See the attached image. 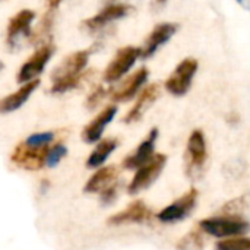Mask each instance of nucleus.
Listing matches in <instances>:
<instances>
[{
  "mask_svg": "<svg viewBox=\"0 0 250 250\" xmlns=\"http://www.w3.org/2000/svg\"><path fill=\"white\" fill-rule=\"evenodd\" d=\"M148 76H149V70L146 67L138 69L135 73L127 76L120 85L110 89V98L114 103H126V101L132 100L146 83Z\"/></svg>",
  "mask_w": 250,
  "mask_h": 250,
  "instance_id": "9",
  "label": "nucleus"
},
{
  "mask_svg": "<svg viewBox=\"0 0 250 250\" xmlns=\"http://www.w3.org/2000/svg\"><path fill=\"white\" fill-rule=\"evenodd\" d=\"M199 229L209 236L218 239H227L234 236H243L245 233H248L249 223L242 217L220 215V217H211L199 221Z\"/></svg>",
  "mask_w": 250,
  "mask_h": 250,
  "instance_id": "3",
  "label": "nucleus"
},
{
  "mask_svg": "<svg viewBox=\"0 0 250 250\" xmlns=\"http://www.w3.org/2000/svg\"><path fill=\"white\" fill-rule=\"evenodd\" d=\"M198 67H199V63L193 57H188V59L182 60L176 66L173 73L166 79V82H164L166 89L174 97L186 95L192 86V81L198 72Z\"/></svg>",
  "mask_w": 250,
  "mask_h": 250,
  "instance_id": "4",
  "label": "nucleus"
},
{
  "mask_svg": "<svg viewBox=\"0 0 250 250\" xmlns=\"http://www.w3.org/2000/svg\"><path fill=\"white\" fill-rule=\"evenodd\" d=\"M139 54H141L139 47L126 45V47L120 48L116 53L114 59L107 64L104 75H103L104 81L110 82V83L120 81L132 69V66L136 63V60L139 59Z\"/></svg>",
  "mask_w": 250,
  "mask_h": 250,
  "instance_id": "6",
  "label": "nucleus"
},
{
  "mask_svg": "<svg viewBox=\"0 0 250 250\" xmlns=\"http://www.w3.org/2000/svg\"><path fill=\"white\" fill-rule=\"evenodd\" d=\"M67 154V148L64 144L59 142L56 145H53L51 148L47 149V154H45V166L50 167V168H54L60 164V161L66 157Z\"/></svg>",
  "mask_w": 250,
  "mask_h": 250,
  "instance_id": "24",
  "label": "nucleus"
},
{
  "mask_svg": "<svg viewBox=\"0 0 250 250\" xmlns=\"http://www.w3.org/2000/svg\"><path fill=\"white\" fill-rule=\"evenodd\" d=\"M105 94H107V91L103 88V85H97V86L89 92V95L86 97L85 107H86L88 110H95V108L101 104V101L104 100Z\"/></svg>",
  "mask_w": 250,
  "mask_h": 250,
  "instance_id": "27",
  "label": "nucleus"
},
{
  "mask_svg": "<svg viewBox=\"0 0 250 250\" xmlns=\"http://www.w3.org/2000/svg\"><path fill=\"white\" fill-rule=\"evenodd\" d=\"M119 196V185L114 182L113 185H110L107 189H104L101 193H100V199L103 202V205H110L113 204Z\"/></svg>",
  "mask_w": 250,
  "mask_h": 250,
  "instance_id": "28",
  "label": "nucleus"
},
{
  "mask_svg": "<svg viewBox=\"0 0 250 250\" xmlns=\"http://www.w3.org/2000/svg\"><path fill=\"white\" fill-rule=\"evenodd\" d=\"M157 139H158V129L152 127L149 130L148 136L139 144L136 151L126 157V160L123 161V167L126 170H135V168H139L142 164H145L148 160H151V157L154 155V151H155Z\"/></svg>",
  "mask_w": 250,
  "mask_h": 250,
  "instance_id": "17",
  "label": "nucleus"
},
{
  "mask_svg": "<svg viewBox=\"0 0 250 250\" xmlns=\"http://www.w3.org/2000/svg\"><path fill=\"white\" fill-rule=\"evenodd\" d=\"M248 209V196H240L237 199L230 201L221 208L223 215H233V217H240L243 212Z\"/></svg>",
  "mask_w": 250,
  "mask_h": 250,
  "instance_id": "25",
  "label": "nucleus"
},
{
  "mask_svg": "<svg viewBox=\"0 0 250 250\" xmlns=\"http://www.w3.org/2000/svg\"><path fill=\"white\" fill-rule=\"evenodd\" d=\"M91 50H78L66 56L51 72L50 78L53 85L50 88L51 94H64L76 88L85 78L83 70L86 69Z\"/></svg>",
  "mask_w": 250,
  "mask_h": 250,
  "instance_id": "1",
  "label": "nucleus"
},
{
  "mask_svg": "<svg viewBox=\"0 0 250 250\" xmlns=\"http://www.w3.org/2000/svg\"><path fill=\"white\" fill-rule=\"evenodd\" d=\"M130 10H132V7L129 4H125V3H110L101 12H98L97 15L85 19L82 22V28L85 31H88V32L100 31L101 28H104L110 22L125 18Z\"/></svg>",
  "mask_w": 250,
  "mask_h": 250,
  "instance_id": "11",
  "label": "nucleus"
},
{
  "mask_svg": "<svg viewBox=\"0 0 250 250\" xmlns=\"http://www.w3.org/2000/svg\"><path fill=\"white\" fill-rule=\"evenodd\" d=\"M116 114H117V105H114V104L107 105L103 111L98 113V116H95L91 120L89 125H86L82 129V133H81L82 141L86 144H97L101 139L107 125H110L113 122Z\"/></svg>",
  "mask_w": 250,
  "mask_h": 250,
  "instance_id": "15",
  "label": "nucleus"
},
{
  "mask_svg": "<svg viewBox=\"0 0 250 250\" xmlns=\"http://www.w3.org/2000/svg\"><path fill=\"white\" fill-rule=\"evenodd\" d=\"M54 53V45L51 42H45L38 45V48L34 51V54L21 66L18 73V82L26 83L32 79H37L40 73H42L45 64L51 59Z\"/></svg>",
  "mask_w": 250,
  "mask_h": 250,
  "instance_id": "7",
  "label": "nucleus"
},
{
  "mask_svg": "<svg viewBox=\"0 0 250 250\" xmlns=\"http://www.w3.org/2000/svg\"><path fill=\"white\" fill-rule=\"evenodd\" d=\"M35 19V12L31 9H22L10 18L6 28V42L9 47H15L21 37L28 38L31 32V23Z\"/></svg>",
  "mask_w": 250,
  "mask_h": 250,
  "instance_id": "13",
  "label": "nucleus"
},
{
  "mask_svg": "<svg viewBox=\"0 0 250 250\" xmlns=\"http://www.w3.org/2000/svg\"><path fill=\"white\" fill-rule=\"evenodd\" d=\"M117 176H119L117 166L111 164V166L100 167L86 182L83 192L85 193H101L104 189H107L110 185H113L116 182Z\"/></svg>",
  "mask_w": 250,
  "mask_h": 250,
  "instance_id": "19",
  "label": "nucleus"
},
{
  "mask_svg": "<svg viewBox=\"0 0 250 250\" xmlns=\"http://www.w3.org/2000/svg\"><path fill=\"white\" fill-rule=\"evenodd\" d=\"M54 139V133L53 132H38V133H32L31 136H28L23 144L29 148H44L48 146V144Z\"/></svg>",
  "mask_w": 250,
  "mask_h": 250,
  "instance_id": "26",
  "label": "nucleus"
},
{
  "mask_svg": "<svg viewBox=\"0 0 250 250\" xmlns=\"http://www.w3.org/2000/svg\"><path fill=\"white\" fill-rule=\"evenodd\" d=\"M215 250H250V240L246 236L223 239L215 245Z\"/></svg>",
  "mask_w": 250,
  "mask_h": 250,
  "instance_id": "23",
  "label": "nucleus"
},
{
  "mask_svg": "<svg viewBox=\"0 0 250 250\" xmlns=\"http://www.w3.org/2000/svg\"><path fill=\"white\" fill-rule=\"evenodd\" d=\"M177 28L179 26L176 23H173V22H164V23L157 25L149 32L145 44L139 48L141 50L139 57L141 59H149V57H152L163 44H166L167 41L171 40V37L176 34Z\"/></svg>",
  "mask_w": 250,
  "mask_h": 250,
  "instance_id": "14",
  "label": "nucleus"
},
{
  "mask_svg": "<svg viewBox=\"0 0 250 250\" xmlns=\"http://www.w3.org/2000/svg\"><path fill=\"white\" fill-rule=\"evenodd\" d=\"M3 67H4V64H3V62H0V70H1Z\"/></svg>",
  "mask_w": 250,
  "mask_h": 250,
  "instance_id": "31",
  "label": "nucleus"
},
{
  "mask_svg": "<svg viewBox=\"0 0 250 250\" xmlns=\"http://www.w3.org/2000/svg\"><path fill=\"white\" fill-rule=\"evenodd\" d=\"M158 97H160V85L158 83H149V85H146L141 91V94H139L136 103L133 104V107L126 113L123 122L127 123V125L139 122L142 119V116L145 114V111L157 101Z\"/></svg>",
  "mask_w": 250,
  "mask_h": 250,
  "instance_id": "16",
  "label": "nucleus"
},
{
  "mask_svg": "<svg viewBox=\"0 0 250 250\" xmlns=\"http://www.w3.org/2000/svg\"><path fill=\"white\" fill-rule=\"evenodd\" d=\"M54 12L56 10H47L44 13V16L41 18V22L38 23V26L35 29H31L29 35H28V41L32 45H41L45 42H50L48 38L51 35V29H53V22H54Z\"/></svg>",
  "mask_w": 250,
  "mask_h": 250,
  "instance_id": "21",
  "label": "nucleus"
},
{
  "mask_svg": "<svg viewBox=\"0 0 250 250\" xmlns=\"http://www.w3.org/2000/svg\"><path fill=\"white\" fill-rule=\"evenodd\" d=\"M167 164V157L164 154H155L148 160L145 164H142L136 174L133 176L132 182L127 186V193L129 195H136L141 190L149 188L163 173L164 167Z\"/></svg>",
  "mask_w": 250,
  "mask_h": 250,
  "instance_id": "5",
  "label": "nucleus"
},
{
  "mask_svg": "<svg viewBox=\"0 0 250 250\" xmlns=\"http://www.w3.org/2000/svg\"><path fill=\"white\" fill-rule=\"evenodd\" d=\"M152 218V211L145 205L144 201H135L129 204L123 211L111 215L107 220L110 226H123V224H145Z\"/></svg>",
  "mask_w": 250,
  "mask_h": 250,
  "instance_id": "12",
  "label": "nucleus"
},
{
  "mask_svg": "<svg viewBox=\"0 0 250 250\" xmlns=\"http://www.w3.org/2000/svg\"><path fill=\"white\" fill-rule=\"evenodd\" d=\"M40 81L38 79H32L26 83H23L18 91L0 98V114H6V113H12L18 108H21L28 98L32 95V92L38 88Z\"/></svg>",
  "mask_w": 250,
  "mask_h": 250,
  "instance_id": "18",
  "label": "nucleus"
},
{
  "mask_svg": "<svg viewBox=\"0 0 250 250\" xmlns=\"http://www.w3.org/2000/svg\"><path fill=\"white\" fill-rule=\"evenodd\" d=\"M48 146L29 148L23 142L18 144L10 155V161L23 170H40L45 166V154Z\"/></svg>",
  "mask_w": 250,
  "mask_h": 250,
  "instance_id": "10",
  "label": "nucleus"
},
{
  "mask_svg": "<svg viewBox=\"0 0 250 250\" xmlns=\"http://www.w3.org/2000/svg\"><path fill=\"white\" fill-rule=\"evenodd\" d=\"M167 1L168 0H151V4H152L154 9H161V7H164L167 4Z\"/></svg>",
  "mask_w": 250,
  "mask_h": 250,
  "instance_id": "30",
  "label": "nucleus"
},
{
  "mask_svg": "<svg viewBox=\"0 0 250 250\" xmlns=\"http://www.w3.org/2000/svg\"><path fill=\"white\" fill-rule=\"evenodd\" d=\"M205 245L204 242V236L201 234L199 230L190 231L188 233L185 237L180 239V242L177 243V249L179 250H202Z\"/></svg>",
  "mask_w": 250,
  "mask_h": 250,
  "instance_id": "22",
  "label": "nucleus"
},
{
  "mask_svg": "<svg viewBox=\"0 0 250 250\" xmlns=\"http://www.w3.org/2000/svg\"><path fill=\"white\" fill-rule=\"evenodd\" d=\"M196 202H198V190L190 189L183 196L176 199L171 205L161 209L157 214V218L161 223H166V224H173V223L183 221L195 209Z\"/></svg>",
  "mask_w": 250,
  "mask_h": 250,
  "instance_id": "8",
  "label": "nucleus"
},
{
  "mask_svg": "<svg viewBox=\"0 0 250 250\" xmlns=\"http://www.w3.org/2000/svg\"><path fill=\"white\" fill-rule=\"evenodd\" d=\"M63 0H45V3H47V7L50 9V10H56L59 6H60V3H62Z\"/></svg>",
  "mask_w": 250,
  "mask_h": 250,
  "instance_id": "29",
  "label": "nucleus"
},
{
  "mask_svg": "<svg viewBox=\"0 0 250 250\" xmlns=\"http://www.w3.org/2000/svg\"><path fill=\"white\" fill-rule=\"evenodd\" d=\"M208 158L205 133L201 129H195L189 139L185 152V171L190 180H199L204 174L205 163Z\"/></svg>",
  "mask_w": 250,
  "mask_h": 250,
  "instance_id": "2",
  "label": "nucleus"
},
{
  "mask_svg": "<svg viewBox=\"0 0 250 250\" xmlns=\"http://www.w3.org/2000/svg\"><path fill=\"white\" fill-rule=\"evenodd\" d=\"M119 141L116 138H105L97 142V146L92 149V152L89 154L88 160H86V166L89 168H100L107 158L114 152V149L117 148Z\"/></svg>",
  "mask_w": 250,
  "mask_h": 250,
  "instance_id": "20",
  "label": "nucleus"
}]
</instances>
